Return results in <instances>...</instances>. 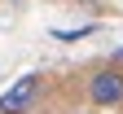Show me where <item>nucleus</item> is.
Masks as SVG:
<instances>
[{
    "label": "nucleus",
    "instance_id": "f257e3e1",
    "mask_svg": "<svg viewBox=\"0 0 123 114\" xmlns=\"http://www.w3.org/2000/svg\"><path fill=\"white\" fill-rule=\"evenodd\" d=\"M88 101L92 105H123V70L119 66H101L88 79Z\"/></svg>",
    "mask_w": 123,
    "mask_h": 114
},
{
    "label": "nucleus",
    "instance_id": "f03ea898",
    "mask_svg": "<svg viewBox=\"0 0 123 114\" xmlns=\"http://www.w3.org/2000/svg\"><path fill=\"white\" fill-rule=\"evenodd\" d=\"M35 96H40V75L26 70V75H18L5 92H0V114H26Z\"/></svg>",
    "mask_w": 123,
    "mask_h": 114
},
{
    "label": "nucleus",
    "instance_id": "7ed1b4c3",
    "mask_svg": "<svg viewBox=\"0 0 123 114\" xmlns=\"http://www.w3.org/2000/svg\"><path fill=\"white\" fill-rule=\"evenodd\" d=\"M119 61H123V48H119V57H114V66H119Z\"/></svg>",
    "mask_w": 123,
    "mask_h": 114
}]
</instances>
